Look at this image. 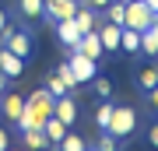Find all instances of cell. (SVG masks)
Instances as JSON below:
<instances>
[{"label": "cell", "instance_id": "21", "mask_svg": "<svg viewBox=\"0 0 158 151\" xmlns=\"http://www.w3.org/2000/svg\"><path fill=\"white\" fill-rule=\"evenodd\" d=\"M46 88H49V95H67V91H70V88H67V81H63L56 70H53L49 78H46Z\"/></svg>", "mask_w": 158, "mask_h": 151}, {"label": "cell", "instance_id": "10", "mask_svg": "<svg viewBox=\"0 0 158 151\" xmlns=\"http://www.w3.org/2000/svg\"><path fill=\"white\" fill-rule=\"evenodd\" d=\"M53 28H56V39L67 46V53L77 46V39H81V28H77V21L74 18H63V21H53Z\"/></svg>", "mask_w": 158, "mask_h": 151}, {"label": "cell", "instance_id": "12", "mask_svg": "<svg viewBox=\"0 0 158 151\" xmlns=\"http://www.w3.org/2000/svg\"><path fill=\"white\" fill-rule=\"evenodd\" d=\"M134 84L141 88V95H148V91L158 84V67H155V63H144V67H137V70H134Z\"/></svg>", "mask_w": 158, "mask_h": 151}, {"label": "cell", "instance_id": "33", "mask_svg": "<svg viewBox=\"0 0 158 151\" xmlns=\"http://www.w3.org/2000/svg\"><path fill=\"white\" fill-rule=\"evenodd\" d=\"M4 91H7V78L0 74V95H4Z\"/></svg>", "mask_w": 158, "mask_h": 151}, {"label": "cell", "instance_id": "4", "mask_svg": "<svg viewBox=\"0 0 158 151\" xmlns=\"http://www.w3.org/2000/svg\"><path fill=\"white\" fill-rule=\"evenodd\" d=\"M155 14L151 7L144 4V0H127V14H123V28H137V32H144V28H151Z\"/></svg>", "mask_w": 158, "mask_h": 151}, {"label": "cell", "instance_id": "13", "mask_svg": "<svg viewBox=\"0 0 158 151\" xmlns=\"http://www.w3.org/2000/svg\"><path fill=\"white\" fill-rule=\"evenodd\" d=\"M67 130H70V127L63 123V120H56V116H46V123H42V134H46V141H49V148H56Z\"/></svg>", "mask_w": 158, "mask_h": 151}, {"label": "cell", "instance_id": "17", "mask_svg": "<svg viewBox=\"0 0 158 151\" xmlns=\"http://www.w3.org/2000/svg\"><path fill=\"white\" fill-rule=\"evenodd\" d=\"M102 14H106V21H113V25H123V14H127V0H109V4L102 7Z\"/></svg>", "mask_w": 158, "mask_h": 151}, {"label": "cell", "instance_id": "24", "mask_svg": "<svg viewBox=\"0 0 158 151\" xmlns=\"http://www.w3.org/2000/svg\"><path fill=\"white\" fill-rule=\"evenodd\" d=\"M95 148H98V151H116V148H119V141L109 134V130H102V137H98V144H95Z\"/></svg>", "mask_w": 158, "mask_h": 151}, {"label": "cell", "instance_id": "27", "mask_svg": "<svg viewBox=\"0 0 158 151\" xmlns=\"http://www.w3.org/2000/svg\"><path fill=\"white\" fill-rule=\"evenodd\" d=\"M144 99H148V102H151V109L158 112V84H155V88H151V91H148V95H144Z\"/></svg>", "mask_w": 158, "mask_h": 151}, {"label": "cell", "instance_id": "30", "mask_svg": "<svg viewBox=\"0 0 158 151\" xmlns=\"http://www.w3.org/2000/svg\"><path fill=\"white\" fill-rule=\"evenodd\" d=\"M85 4H91V7H95V11H102V7L109 4V0H85Z\"/></svg>", "mask_w": 158, "mask_h": 151}, {"label": "cell", "instance_id": "34", "mask_svg": "<svg viewBox=\"0 0 158 151\" xmlns=\"http://www.w3.org/2000/svg\"><path fill=\"white\" fill-rule=\"evenodd\" d=\"M155 18H158V14H155Z\"/></svg>", "mask_w": 158, "mask_h": 151}, {"label": "cell", "instance_id": "23", "mask_svg": "<svg viewBox=\"0 0 158 151\" xmlns=\"http://www.w3.org/2000/svg\"><path fill=\"white\" fill-rule=\"evenodd\" d=\"M141 53H144V56H158V46H155L151 28H144V32H141Z\"/></svg>", "mask_w": 158, "mask_h": 151}, {"label": "cell", "instance_id": "26", "mask_svg": "<svg viewBox=\"0 0 158 151\" xmlns=\"http://www.w3.org/2000/svg\"><path fill=\"white\" fill-rule=\"evenodd\" d=\"M148 144H151V148H158V123H151V127H148Z\"/></svg>", "mask_w": 158, "mask_h": 151}, {"label": "cell", "instance_id": "2", "mask_svg": "<svg viewBox=\"0 0 158 151\" xmlns=\"http://www.w3.org/2000/svg\"><path fill=\"white\" fill-rule=\"evenodd\" d=\"M137 123H141V120H137V109H134V106H116L106 130H109L116 141H127V137L137 134Z\"/></svg>", "mask_w": 158, "mask_h": 151}, {"label": "cell", "instance_id": "6", "mask_svg": "<svg viewBox=\"0 0 158 151\" xmlns=\"http://www.w3.org/2000/svg\"><path fill=\"white\" fill-rule=\"evenodd\" d=\"M77 11V0H42V18L46 21H63V18H74Z\"/></svg>", "mask_w": 158, "mask_h": 151}, {"label": "cell", "instance_id": "28", "mask_svg": "<svg viewBox=\"0 0 158 151\" xmlns=\"http://www.w3.org/2000/svg\"><path fill=\"white\" fill-rule=\"evenodd\" d=\"M4 148H11V134H7L4 127H0V151H4Z\"/></svg>", "mask_w": 158, "mask_h": 151}, {"label": "cell", "instance_id": "32", "mask_svg": "<svg viewBox=\"0 0 158 151\" xmlns=\"http://www.w3.org/2000/svg\"><path fill=\"white\" fill-rule=\"evenodd\" d=\"M148 7H151V14H158V0H144Z\"/></svg>", "mask_w": 158, "mask_h": 151}, {"label": "cell", "instance_id": "1", "mask_svg": "<svg viewBox=\"0 0 158 151\" xmlns=\"http://www.w3.org/2000/svg\"><path fill=\"white\" fill-rule=\"evenodd\" d=\"M53 102H56V95H49V88H35L32 95L25 99L21 116L14 120L18 134H21V130H39L46 123V116H53Z\"/></svg>", "mask_w": 158, "mask_h": 151}, {"label": "cell", "instance_id": "5", "mask_svg": "<svg viewBox=\"0 0 158 151\" xmlns=\"http://www.w3.org/2000/svg\"><path fill=\"white\" fill-rule=\"evenodd\" d=\"M67 67H70V74H74V81H77V84H91V78L98 74V60H88L85 53L70 49V60H67Z\"/></svg>", "mask_w": 158, "mask_h": 151}, {"label": "cell", "instance_id": "18", "mask_svg": "<svg viewBox=\"0 0 158 151\" xmlns=\"http://www.w3.org/2000/svg\"><path fill=\"white\" fill-rule=\"evenodd\" d=\"M113 109H116V102H113V99H102V102H98V109H95V127H98V130H106V127H109V116H113Z\"/></svg>", "mask_w": 158, "mask_h": 151}, {"label": "cell", "instance_id": "9", "mask_svg": "<svg viewBox=\"0 0 158 151\" xmlns=\"http://www.w3.org/2000/svg\"><path fill=\"white\" fill-rule=\"evenodd\" d=\"M0 74H4L7 81H18L25 74V60L21 56H14L11 49H4V46H0Z\"/></svg>", "mask_w": 158, "mask_h": 151}, {"label": "cell", "instance_id": "19", "mask_svg": "<svg viewBox=\"0 0 158 151\" xmlns=\"http://www.w3.org/2000/svg\"><path fill=\"white\" fill-rule=\"evenodd\" d=\"M21 141H25V148H32V151H39V148H49V141H46L42 127H39V130H21Z\"/></svg>", "mask_w": 158, "mask_h": 151}, {"label": "cell", "instance_id": "31", "mask_svg": "<svg viewBox=\"0 0 158 151\" xmlns=\"http://www.w3.org/2000/svg\"><path fill=\"white\" fill-rule=\"evenodd\" d=\"M151 35H155V46H158V18L151 21Z\"/></svg>", "mask_w": 158, "mask_h": 151}, {"label": "cell", "instance_id": "3", "mask_svg": "<svg viewBox=\"0 0 158 151\" xmlns=\"http://www.w3.org/2000/svg\"><path fill=\"white\" fill-rule=\"evenodd\" d=\"M0 46H4V49H11L14 56H21V60H28V56H32V35H28V28L7 25L4 32H0Z\"/></svg>", "mask_w": 158, "mask_h": 151}, {"label": "cell", "instance_id": "16", "mask_svg": "<svg viewBox=\"0 0 158 151\" xmlns=\"http://www.w3.org/2000/svg\"><path fill=\"white\" fill-rule=\"evenodd\" d=\"M119 49L137 56L141 53V32H137V28H123V32H119Z\"/></svg>", "mask_w": 158, "mask_h": 151}, {"label": "cell", "instance_id": "14", "mask_svg": "<svg viewBox=\"0 0 158 151\" xmlns=\"http://www.w3.org/2000/svg\"><path fill=\"white\" fill-rule=\"evenodd\" d=\"M14 14L21 21H39L42 18V0H14Z\"/></svg>", "mask_w": 158, "mask_h": 151}, {"label": "cell", "instance_id": "22", "mask_svg": "<svg viewBox=\"0 0 158 151\" xmlns=\"http://www.w3.org/2000/svg\"><path fill=\"white\" fill-rule=\"evenodd\" d=\"M91 84H95L98 99H113V81H109V78H102V74H95V78H91Z\"/></svg>", "mask_w": 158, "mask_h": 151}, {"label": "cell", "instance_id": "8", "mask_svg": "<svg viewBox=\"0 0 158 151\" xmlns=\"http://www.w3.org/2000/svg\"><path fill=\"white\" fill-rule=\"evenodd\" d=\"M77 53H85L88 60H102L106 56V49H102V39H98V32L91 28V32H81V39H77V46H74Z\"/></svg>", "mask_w": 158, "mask_h": 151}, {"label": "cell", "instance_id": "20", "mask_svg": "<svg viewBox=\"0 0 158 151\" xmlns=\"http://www.w3.org/2000/svg\"><path fill=\"white\" fill-rule=\"evenodd\" d=\"M56 148H63V151H85V148H91V144H88L81 134H70V130H67V134H63V141H60Z\"/></svg>", "mask_w": 158, "mask_h": 151}, {"label": "cell", "instance_id": "25", "mask_svg": "<svg viewBox=\"0 0 158 151\" xmlns=\"http://www.w3.org/2000/svg\"><path fill=\"white\" fill-rule=\"evenodd\" d=\"M56 74H60L63 81H67V88H77V81H74V74H70V67H67V60H63L60 67H56Z\"/></svg>", "mask_w": 158, "mask_h": 151}, {"label": "cell", "instance_id": "15", "mask_svg": "<svg viewBox=\"0 0 158 151\" xmlns=\"http://www.w3.org/2000/svg\"><path fill=\"white\" fill-rule=\"evenodd\" d=\"M21 109H25V99H21V95H14V91H11V95H7V91L0 95V112H4L11 123L21 116Z\"/></svg>", "mask_w": 158, "mask_h": 151}, {"label": "cell", "instance_id": "11", "mask_svg": "<svg viewBox=\"0 0 158 151\" xmlns=\"http://www.w3.org/2000/svg\"><path fill=\"white\" fill-rule=\"evenodd\" d=\"M53 116L63 120L67 127H74V120H77V102L70 99V91H67V95H56V102H53Z\"/></svg>", "mask_w": 158, "mask_h": 151}, {"label": "cell", "instance_id": "29", "mask_svg": "<svg viewBox=\"0 0 158 151\" xmlns=\"http://www.w3.org/2000/svg\"><path fill=\"white\" fill-rule=\"evenodd\" d=\"M7 25H11V18H7V11H4V7H0V32H4Z\"/></svg>", "mask_w": 158, "mask_h": 151}, {"label": "cell", "instance_id": "7", "mask_svg": "<svg viewBox=\"0 0 158 151\" xmlns=\"http://www.w3.org/2000/svg\"><path fill=\"white\" fill-rule=\"evenodd\" d=\"M95 32H98V39H102V49H106V56L119 53V32H123V25L102 21V25H95Z\"/></svg>", "mask_w": 158, "mask_h": 151}]
</instances>
